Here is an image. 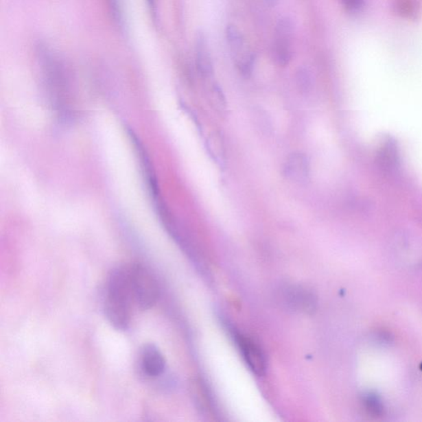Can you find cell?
<instances>
[{"mask_svg":"<svg viewBox=\"0 0 422 422\" xmlns=\"http://www.w3.org/2000/svg\"><path fill=\"white\" fill-rule=\"evenodd\" d=\"M393 249L401 260L409 265L422 261V239L408 233H401L393 241Z\"/></svg>","mask_w":422,"mask_h":422,"instance_id":"5b68a950","label":"cell"},{"mask_svg":"<svg viewBox=\"0 0 422 422\" xmlns=\"http://www.w3.org/2000/svg\"><path fill=\"white\" fill-rule=\"evenodd\" d=\"M211 102L214 104V108L220 110V113L226 110V99L224 94L219 84H215L211 88Z\"/></svg>","mask_w":422,"mask_h":422,"instance_id":"ac0fdd59","label":"cell"},{"mask_svg":"<svg viewBox=\"0 0 422 422\" xmlns=\"http://www.w3.org/2000/svg\"><path fill=\"white\" fill-rule=\"evenodd\" d=\"M233 338L250 370L258 376L264 375L266 360L260 347L248 336L235 330H233Z\"/></svg>","mask_w":422,"mask_h":422,"instance_id":"277c9868","label":"cell"},{"mask_svg":"<svg viewBox=\"0 0 422 422\" xmlns=\"http://www.w3.org/2000/svg\"><path fill=\"white\" fill-rule=\"evenodd\" d=\"M296 86L301 93H309L314 87V76L308 67L298 69L296 75Z\"/></svg>","mask_w":422,"mask_h":422,"instance_id":"5bb4252c","label":"cell"},{"mask_svg":"<svg viewBox=\"0 0 422 422\" xmlns=\"http://www.w3.org/2000/svg\"><path fill=\"white\" fill-rule=\"evenodd\" d=\"M310 174V162L302 153H294L286 159L284 174L290 181L302 183L308 180Z\"/></svg>","mask_w":422,"mask_h":422,"instance_id":"52a82bcc","label":"cell"},{"mask_svg":"<svg viewBox=\"0 0 422 422\" xmlns=\"http://www.w3.org/2000/svg\"><path fill=\"white\" fill-rule=\"evenodd\" d=\"M147 5H148L151 13L153 14V17L154 19H156L157 16V8H156V2L155 0H146Z\"/></svg>","mask_w":422,"mask_h":422,"instance_id":"44dd1931","label":"cell"},{"mask_svg":"<svg viewBox=\"0 0 422 422\" xmlns=\"http://www.w3.org/2000/svg\"><path fill=\"white\" fill-rule=\"evenodd\" d=\"M266 5L270 8L276 7L279 3V0H265Z\"/></svg>","mask_w":422,"mask_h":422,"instance_id":"7402d4cb","label":"cell"},{"mask_svg":"<svg viewBox=\"0 0 422 422\" xmlns=\"http://www.w3.org/2000/svg\"><path fill=\"white\" fill-rule=\"evenodd\" d=\"M362 404L364 412L373 419L383 417L385 408L382 400L374 392H366L362 397Z\"/></svg>","mask_w":422,"mask_h":422,"instance_id":"7c38bea8","label":"cell"},{"mask_svg":"<svg viewBox=\"0 0 422 422\" xmlns=\"http://www.w3.org/2000/svg\"><path fill=\"white\" fill-rule=\"evenodd\" d=\"M139 366L149 378H157L165 371L166 360L161 350L154 344L143 347L139 357Z\"/></svg>","mask_w":422,"mask_h":422,"instance_id":"8992f818","label":"cell"},{"mask_svg":"<svg viewBox=\"0 0 422 422\" xmlns=\"http://www.w3.org/2000/svg\"><path fill=\"white\" fill-rule=\"evenodd\" d=\"M206 149L212 161L220 167H224L226 162V151L223 135L220 132H213L206 141Z\"/></svg>","mask_w":422,"mask_h":422,"instance_id":"8fae6325","label":"cell"},{"mask_svg":"<svg viewBox=\"0 0 422 422\" xmlns=\"http://www.w3.org/2000/svg\"><path fill=\"white\" fill-rule=\"evenodd\" d=\"M392 7L403 18L412 19L418 13L416 0H392Z\"/></svg>","mask_w":422,"mask_h":422,"instance_id":"9a60e30c","label":"cell"},{"mask_svg":"<svg viewBox=\"0 0 422 422\" xmlns=\"http://www.w3.org/2000/svg\"><path fill=\"white\" fill-rule=\"evenodd\" d=\"M376 155L377 161L384 169L392 171L399 165V150L395 141L390 137H385L380 141Z\"/></svg>","mask_w":422,"mask_h":422,"instance_id":"9c48e42d","label":"cell"},{"mask_svg":"<svg viewBox=\"0 0 422 422\" xmlns=\"http://www.w3.org/2000/svg\"><path fill=\"white\" fill-rule=\"evenodd\" d=\"M195 52L196 68L200 75L204 79H210L214 75V67L206 36L202 32L196 36Z\"/></svg>","mask_w":422,"mask_h":422,"instance_id":"ba28073f","label":"cell"},{"mask_svg":"<svg viewBox=\"0 0 422 422\" xmlns=\"http://www.w3.org/2000/svg\"><path fill=\"white\" fill-rule=\"evenodd\" d=\"M254 64H255V55L252 53H246L240 58L236 60V65L244 76L248 77L252 75Z\"/></svg>","mask_w":422,"mask_h":422,"instance_id":"e0dca14e","label":"cell"},{"mask_svg":"<svg viewBox=\"0 0 422 422\" xmlns=\"http://www.w3.org/2000/svg\"><path fill=\"white\" fill-rule=\"evenodd\" d=\"M373 338L380 344H388L392 342V335L388 331L384 330L376 331L373 335Z\"/></svg>","mask_w":422,"mask_h":422,"instance_id":"d6986e66","label":"cell"},{"mask_svg":"<svg viewBox=\"0 0 422 422\" xmlns=\"http://www.w3.org/2000/svg\"><path fill=\"white\" fill-rule=\"evenodd\" d=\"M108 3L110 18L113 22L121 30L124 28V8H123L122 0H106Z\"/></svg>","mask_w":422,"mask_h":422,"instance_id":"2e32d148","label":"cell"},{"mask_svg":"<svg viewBox=\"0 0 422 422\" xmlns=\"http://www.w3.org/2000/svg\"><path fill=\"white\" fill-rule=\"evenodd\" d=\"M348 10H356L362 6L363 0H340Z\"/></svg>","mask_w":422,"mask_h":422,"instance_id":"ffe728a7","label":"cell"},{"mask_svg":"<svg viewBox=\"0 0 422 422\" xmlns=\"http://www.w3.org/2000/svg\"><path fill=\"white\" fill-rule=\"evenodd\" d=\"M279 298L285 308L294 312L312 314L317 309V296L307 286L285 285L280 290Z\"/></svg>","mask_w":422,"mask_h":422,"instance_id":"3957f363","label":"cell"},{"mask_svg":"<svg viewBox=\"0 0 422 422\" xmlns=\"http://www.w3.org/2000/svg\"><path fill=\"white\" fill-rule=\"evenodd\" d=\"M293 35L276 34L272 47V56L278 65L285 67L292 59V40Z\"/></svg>","mask_w":422,"mask_h":422,"instance_id":"30bf717a","label":"cell"},{"mask_svg":"<svg viewBox=\"0 0 422 422\" xmlns=\"http://www.w3.org/2000/svg\"><path fill=\"white\" fill-rule=\"evenodd\" d=\"M131 292L133 301L143 310L153 308L159 298L156 279L146 266L135 263L130 266Z\"/></svg>","mask_w":422,"mask_h":422,"instance_id":"7a4b0ae2","label":"cell"},{"mask_svg":"<svg viewBox=\"0 0 422 422\" xmlns=\"http://www.w3.org/2000/svg\"><path fill=\"white\" fill-rule=\"evenodd\" d=\"M227 43L235 60L241 56L244 48V39L241 32L235 25L227 26L226 28Z\"/></svg>","mask_w":422,"mask_h":422,"instance_id":"4fadbf2b","label":"cell"},{"mask_svg":"<svg viewBox=\"0 0 422 422\" xmlns=\"http://www.w3.org/2000/svg\"><path fill=\"white\" fill-rule=\"evenodd\" d=\"M132 302L130 266H118L110 270L106 281L104 303L105 316L115 329H129Z\"/></svg>","mask_w":422,"mask_h":422,"instance_id":"6da1fadb","label":"cell"}]
</instances>
